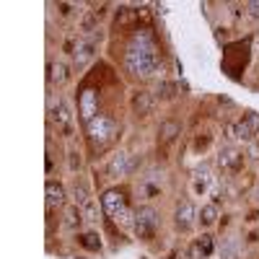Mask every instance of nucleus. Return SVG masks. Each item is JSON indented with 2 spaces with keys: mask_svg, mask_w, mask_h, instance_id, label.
<instances>
[{
  "mask_svg": "<svg viewBox=\"0 0 259 259\" xmlns=\"http://www.w3.org/2000/svg\"><path fill=\"white\" fill-rule=\"evenodd\" d=\"M80 244L89 249V251H99V249H101V239H99L96 233H83V236H80Z\"/></svg>",
  "mask_w": 259,
  "mask_h": 259,
  "instance_id": "6ab92c4d",
  "label": "nucleus"
},
{
  "mask_svg": "<svg viewBox=\"0 0 259 259\" xmlns=\"http://www.w3.org/2000/svg\"><path fill=\"white\" fill-rule=\"evenodd\" d=\"M80 221H83V212H80L78 207H70L68 212H65V226H68V228L80 226Z\"/></svg>",
  "mask_w": 259,
  "mask_h": 259,
  "instance_id": "aec40b11",
  "label": "nucleus"
},
{
  "mask_svg": "<svg viewBox=\"0 0 259 259\" xmlns=\"http://www.w3.org/2000/svg\"><path fill=\"white\" fill-rule=\"evenodd\" d=\"M200 221H202V226H212L215 221H218V205H202V210H200Z\"/></svg>",
  "mask_w": 259,
  "mask_h": 259,
  "instance_id": "dca6fc26",
  "label": "nucleus"
},
{
  "mask_svg": "<svg viewBox=\"0 0 259 259\" xmlns=\"http://www.w3.org/2000/svg\"><path fill=\"white\" fill-rule=\"evenodd\" d=\"M99 114V94L96 91H83L80 94V117L89 124L91 119H96Z\"/></svg>",
  "mask_w": 259,
  "mask_h": 259,
  "instance_id": "0eeeda50",
  "label": "nucleus"
},
{
  "mask_svg": "<svg viewBox=\"0 0 259 259\" xmlns=\"http://www.w3.org/2000/svg\"><path fill=\"white\" fill-rule=\"evenodd\" d=\"M179 133H182V124L174 122V119H166V122L161 124V138H163L166 143H168V140H174Z\"/></svg>",
  "mask_w": 259,
  "mask_h": 259,
  "instance_id": "4468645a",
  "label": "nucleus"
},
{
  "mask_svg": "<svg viewBox=\"0 0 259 259\" xmlns=\"http://www.w3.org/2000/svg\"><path fill=\"white\" fill-rule=\"evenodd\" d=\"M156 96H158V99H166V101L174 99V96H177V85L168 83V80H161L158 89H156Z\"/></svg>",
  "mask_w": 259,
  "mask_h": 259,
  "instance_id": "a211bd4d",
  "label": "nucleus"
},
{
  "mask_svg": "<svg viewBox=\"0 0 259 259\" xmlns=\"http://www.w3.org/2000/svg\"><path fill=\"white\" fill-rule=\"evenodd\" d=\"M124 174H130V156L124 153V150H119V153H114L112 161L106 163V177H109V179H119Z\"/></svg>",
  "mask_w": 259,
  "mask_h": 259,
  "instance_id": "6e6552de",
  "label": "nucleus"
},
{
  "mask_svg": "<svg viewBox=\"0 0 259 259\" xmlns=\"http://www.w3.org/2000/svg\"><path fill=\"white\" fill-rule=\"evenodd\" d=\"M246 11L251 18H259V3H246Z\"/></svg>",
  "mask_w": 259,
  "mask_h": 259,
  "instance_id": "a878e982",
  "label": "nucleus"
},
{
  "mask_svg": "<svg viewBox=\"0 0 259 259\" xmlns=\"http://www.w3.org/2000/svg\"><path fill=\"white\" fill-rule=\"evenodd\" d=\"M101 31H94L91 36H85V39H78V47H75V52H73V57H75V65L78 68H83L85 62H89L94 55H96V45L101 41Z\"/></svg>",
  "mask_w": 259,
  "mask_h": 259,
  "instance_id": "20e7f679",
  "label": "nucleus"
},
{
  "mask_svg": "<svg viewBox=\"0 0 259 259\" xmlns=\"http://www.w3.org/2000/svg\"><path fill=\"white\" fill-rule=\"evenodd\" d=\"M249 156H251V158H259V145H254V143H251V148H249Z\"/></svg>",
  "mask_w": 259,
  "mask_h": 259,
  "instance_id": "bb28decb",
  "label": "nucleus"
},
{
  "mask_svg": "<svg viewBox=\"0 0 259 259\" xmlns=\"http://www.w3.org/2000/svg\"><path fill=\"white\" fill-rule=\"evenodd\" d=\"M158 226H161V218H158V212L150 207V205H143V207L135 210L133 228H135V236H138L140 241H153Z\"/></svg>",
  "mask_w": 259,
  "mask_h": 259,
  "instance_id": "7ed1b4c3",
  "label": "nucleus"
},
{
  "mask_svg": "<svg viewBox=\"0 0 259 259\" xmlns=\"http://www.w3.org/2000/svg\"><path fill=\"white\" fill-rule=\"evenodd\" d=\"M254 197H256V200H259V184H256V192H254Z\"/></svg>",
  "mask_w": 259,
  "mask_h": 259,
  "instance_id": "cd10ccee",
  "label": "nucleus"
},
{
  "mask_svg": "<svg viewBox=\"0 0 259 259\" xmlns=\"http://www.w3.org/2000/svg\"><path fill=\"white\" fill-rule=\"evenodd\" d=\"M68 166H70V171H78L80 168V153L70 150V153H68Z\"/></svg>",
  "mask_w": 259,
  "mask_h": 259,
  "instance_id": "393cba45",
  "label": "nucleus"
},
{
  "mask_svg": "<svg viewBox=\"0 0 259 259\" xmlns=\"http://www.w3.org/2000/svg\"><path fill=\"white\" fill-rule=\"evenodd\" d=\"M50 80L52 83H57V85H62L65 80H68V65L65 62H57V65H50Z\"/></svg>",
  "mask_w": 259,
  "mask_h": 259,
  "instance_id": "2eb2a0df",
  "label": "nucleus"
},
{
  "mask_svg": "<svg viewBox=\"0 0 259 259\" xmlns=\"http://www.w3.org/2000/svg\"><path fill=\"white\" fill-rule=\"evenodd\" d=\"M80 212H83V221L85 223H96L99 221V205L94 202V200H89L83 207H80Z\"/></svg>",
  "mask_w": 259,
  "mask_h": 259,
  "instance_id": "f3484780",
  "label": "nucleus"
},
{
  "mask_svg": "<svg viewBox=\"0 0 259 259\" xmlns=\"http://www.w3.org/2000/svg\"><path fill=\"white\" fill-rule=\"evenodd\" d=\"M244 119H246V124L254 130V135H256V133H259V114H256V112H246Z\"/></svg>",
  "mask_w": 259,
  "mask_h": 259,
  "instance_id": "b1692460",
  "label": "nucleus"
},
{
  "mask_svg": "<svg viewBox=\"0 0 259 259\" xmlns=\"http://www.w3.org/2000/svg\"><path fill=\"white\" fill-rule=\"evenodd\" d=\"M197 246L210 256V254H212V236H207V233H205V236H200V239H197Z\"/></svg>",
  "mask_w": 259,
  "mask_h": 259,
  "instance_id": "4be33fe9",
  "label": "nucleus"
},
{
  "mask_svg": "<svg viewBox=\"0 0 259 259\" xmlns=\"http://www.w3.org/2000/svg\"><path fill=\"white\" fill-rule=\"evenodd\" d=\"M73 200H75V207H78V205L83 207L85 202H89V189H85L83 184H75V187H73Z\"/></svg>",
  "mask_w": 259,
  "mask_h": 259,
  "instance_id": "412c9836",
  "label": "nucleus"
},
{
  "mask_svg": "<svg viewBox=\"0 0 259 259\" xmlns=\"http://www.w3.org/2000/svg\"><path fill=\"white\" fill-rule=\"evenodd\" d=\"M174 223H177V228L179 231H189L192 228V223H194V205L192 202H179L177 205V212H174Z\"/></svg>",
  "mask_w": 259,
  "mask_h": 259,
  "instance_id": "9d476101",
  "label": "nucleus"
},
{
  "mask_svg": "<svg viewBox=\"0 0 259 259\" xmlns=\"http://www.w3.org/2000/svg\"><path fill=\"white\" fill-rule=\"evenodd\" d=\"M153 106H156V101H153V96H150L148 91H138V94L133 96V112H135L138 117L150 114V112H153Z\"/></svg>",
  "mask_w": 259,
  "mask_h": 259,
  "instance_id": "9b49d317",
  "label": "nucleus"
},
{
  "mask_svg": "<svg viewBox=\"0 0 259 259\" xmlns=\"http://www.w3.org/2000/svg\"><path fill=\"white\" fill-rule=\"evenodd\" d=\"M101 207H104V212L106 215H114L119 212V210H124L127 207V202H124V194L119 192V189H106L104 192V197H101Z\"/></svg>",
  "mask_w": 259,
  "mask_h": 259,
  "instance_id": "423d86ee",
  "label": "nucleus"
},
{
  "mask_svg": "<svg viewBox=\"0 0 259 259\" xmlns=\"http://www.w3.org/2000/svg\"><path fill=\"white\" fill-rule=\"evenodd\" d=\"M187 259H207V254H205V251L197 246V241H194V244L187 249Z\"/></svg>",
  "mask_w": 259,
  "mask_h": 259,
  "instance_id": "5701e85b",
  "label": "nucleus"
},
{
  "mask_svg": "<svg viewBox=\"0 0 259 259\" xmlns=\"http://www.w3.org/2000/svg\"><path fill=\"white\" fill-rule=\"evenodd\" d=\"M124 65H127V70L138 78H150L161 70L158 50H156L148 31H140V34L133 36V41H130L127 50H124Z\"/></svg>",
  "mask_w": 259,
  "mask_h": 259,
  "instance_id": "f257e3e1",
  "label": "nucleus"
},
{
  "mask_svg": "<svg viewBox=\"0 0 259 259\" xmlns=\"http://www.w3.org/2000/svg\"><path fill=\"white\" fill-rule=\"evenodd\" d=\"M226 138L241 140V143H251V140H254V130L246 124V119H241V122H228V124H226Z\"/></svg>",
  "mask_w": 259,
  "mask_h": 259,
  "instance_id": "1a4fd4ad",
  "label": "nucleus"
},
{
  "mask_svg": "<svg viewBox=\"0 0 259 259\" xmlns=\"http://www.w3.org/2000/svg\"><path fill=\"white\" fill-rule=\"evenodd\" d=\"M85 130H89V140L94 148H104L106 143H112L119 133V124L112 119V117H104L99 114L96 119H91L89 124H85Z\"/></svg>",
  "mask_w": 259,
  "mask_h": 259,
  "instance_id": "f03ea898",
  "label": "nucleus"
},
{
  "mask_svg": "<svg viewBox=\"0 0 259 259\" xmlns=\"http://www.w3.org/2000/svg\"><path fill=\"white\" fill-rule=\"evenodd\" d=\"M45 192H47V205H50V207H62V205H65V189H62V184L47 182Z\"/></svg>",
  "mask_w": 259,
  "mask_h": 259,
  "instance_id": "ddd939ff",
  "label": "nucleus"
},
{
  "mask_svg": "<svg viewBox=\"0 0 259 259\" xmlns=\"http://www.w3.org/2000/svg\"><path fill=\"white\" fill-rule=\"evenodd\" d=\"M52 122L57 124L60 133H65V138L73 135V114L65 101H57V106H52Z\"/></svg>",
  "mask_w": 259,
  "mask_h": 259,
  "instance_id": "39448f33",
  "label": "nucleus"
},
{
  "mask_svg": "<svg viewBox=\"0 0 259 259\" xmlns=\"http://www.w3.org/2000/svg\"><path fill=\"white\" fill-rule=\"evenodd\" d=\"M244 163V156L239 153V150H221V156H218V166L221 168H231V171H239Z\"/></svg>",
  "mask_w": 259,
  "mask_h": 259,
  "instance_id": "f8f14e48",
  "label": "nucleus"
}]
</instances>
